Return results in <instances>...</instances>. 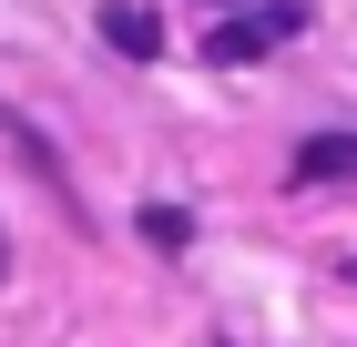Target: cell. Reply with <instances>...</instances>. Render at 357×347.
<instances>
[{
	"label": "cell",
	"mask_w": 357,
	"mask_h": 347,
	"mask_svg": "<svg viewBox=\"0 0 357 347\" xmlns=\"http://www.w3.org/2000/svg\"><path fill=\"white\" fill-rule=\"evenodd\" d=\"M296 184H357V133H317V143H296Z\"/></svg>",
	"instance_id": "3957f363"
},
{
	"label": "cell",
	"mask_w": 357,
	"mask_h": 347,
	"mask_svg": "<svg viewBox=\"0 0 357 347\" xmlns=\"http://www.w3.org/2000/svg\"><path fill=\"white\" fill-rule=\"evenodd\" d=\"M143 235H153V245H184L194 214H184V205H143Z\"/></svg>",
	"instance_id": "277c9868"
},
{
	"label": "cell",
	"mask_w": 357,
	"mask_h": 347,
	"mask_svg": "<svg viewBox=\"0 0 357 347\" xmlns=\"http://www.w3.org/2000/svg\"><path fill=\"white\" fill-rule=\"evenodd\" d=\"M296 31H306V10H296V0H266V10H235V21L215 31V61H266L275 41H296Z\"/></svg>",
	"instance_id": "6da1fadb"
},
{
	"label": "cell",
	"mask_w": 357,
	"mask_h": 347,
	"mask_svg": "<svg viewBox=\"0 0 357 347\" xmlns=\"http://www.w3.org/2000/svg\"><path fill=\"white\" fill-rule=\"evenodd\" d=\"M102 41L123 61H164V10L153 0H102Z\"/></svg>",
	"instance_id": "7a4b0ae2"
},
{
	"label": "cell",
	"mask_w": 357,
	"mask_h": 347,
	"mask_svg": "<svg viewBox=\"0 0 357 347\" xmlns=\"http://www.w3.org/2000/svg\"><path fill=\"white\" fill-rule=\"evenodd\" d=\"M0 276H10V235H0Z\"/></svg>",
	"instance_id": "5b68a950"
}]
</instances>
